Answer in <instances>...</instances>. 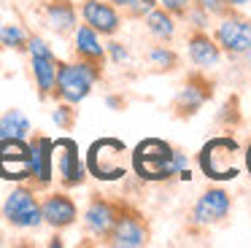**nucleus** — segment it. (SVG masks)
I'll return each instance as SVG.
<instances>
[{
    "instance_id": "obj_27",
    "label": "nucleus",
    "mask_w": 251,
    "mask_h": 248,
    "mask_svg": "<svg viewBox=\"0 0 251 248\" xmlns=\"http://www.w3.org/2000/svg\"><path fill=\"white\" fill-rule=\"evenodd\" d=\"M27 54L30 57H54L51 46L41 35H35V32H30V38H27Z\"/></svg>"
},
{
    "instance_id": "obj_22",
    "label": "nucleus",
    "mask_w": 251,
    "mask_h": 248,
    "mask_svg": "<svg viewBox=\"0 0 251 248\" xmlns=\"http://www.w3.org/2000/svg\"><path fill=\"white\" fill-rule=\"evenodd\" d=\"M0 135L3 138H19V140H27L30 138V122L22 111L17 108H8L3 116H0Z\"/></svg>"
},
{
    "instance_id": "obj_28",
    "label": "nucleus",
    "mask_w": 251,
    "mask_h": 248,
    "mask_svg": "<svg viewBox=\"0 0 251 248\" xmlns=\"http://www.w3.org/2000/svg\"><path fill=\"white\" fill-rule=\"evenodd\" d=\"M154 5H157V0H135L130 8L122 11V16H125V19H143V16H146Z\"/></svg>"
},
{
    "instance_id": "obj_25",
    "label": "nucleus",
    "mask_w": 251,
    "mask_h": 248,
    "mask_svg": "<svg viewBox=\"0 0 251 248\" xmlns=\"http://www.w3.org/2000/svg\"><path fill=\"white\" fill-rule=\"evenodd\" d=\"M51 119H54V124H57L60 129L71 132V129L76 127L78 111H76V105H71V102H57V108H54V113H51Z\"/></svg>"
},
{
    "instance_id": "obj_8",
    "label": "nucleus",
    "mask_w": 251,
    "mask_h": 248,
    "mask_svg": "<svg viewBox=\"0 0 251 248\" xmlns=\"http://www.w3.org/2000/svg\"><path fill=\"white\" fill-rule=\"evenodd\" d=\"M3 219L8 226L14 229H38L44 224V216H41V197L27 181H22L11 194L6 197L3 208H0Z\"/></svg>"
},
{
    "instance_id": "obj_33",
    "label": "nucleus",
    "mask_w": 251,
    "mask_h": 248,
    "mask_svg": "<svg viewBox=\"0 0 251 248\" xmlns=\"http://www.w3.org/2000/svg\"><path fill=\"white\" fill-rule=\"evenodd\" d=\"M243 59H246V68H249V73H251V49H249V51H243Z\"/></svg>"
},
{
    "instance_id": "obj_13",
    "label": "nucleus",
    "mask_w": 251,
    "mask_h": 248,
    "mask_svg": "<svg viewBox=\"0 0 251 248\" xmlns=\"http://www.w3.org/2000/svg\"><path fill=\"white\" fill-rule=\"evenodd\" d=\"M78 14H81L84 25H89L100 38H114L122 30V22H125L122 11L116 5H111L108 0H81Z\"/></svg>"
},
{
    "instance_id": "obj_20",
    "label": "nucleus",
    "mask_w": 251,
    "mask_h": 248,
    "mask_svg": "<svg viewBox=\"0 0 251 248\" xmlns=\"http://www.w3.org/2000/svg\"><path fill=\"white\" fill-rule=\"evenodd\" d=\"M33 68V81L38 89V100H49L57 78V57H30Z\"/></svg>"
},
{
    "instance_id": "obj_32",
    "label": "nucleus",
    "mask_w": 251,
    "mask_h": 248,
    "mask_svg": "<svg viewBox=\"0 0 251 248\" xmlns=\"http://www.w3.org/2000/svg\"><path fill=\"white\" fill-rule=\"evenodd\" d=\"M229 5H232V8H243L246 3H251V0H227Z\"/></svg>"
},
{
    "instance_id": "obj_4",
    "label": "nucleus",
    "mask_w": 251,
    "mask_h": 248,
    "mask_svg": "<svg viewBox=\"0 0 251 248\" xmlns=\"http://www.w3.org/2000/svg\"><path fill=\"white\" fill-rule=\"evenodd\" d=\"M151 221L149 216L138 208L132 199L119 197V213L116 221L111 226L108 237H105L103 246H114V248H143L151 243Z\"/></svg>"
},
{
    "instance_id": "obj_26",
    "label": "nucleus",
    "mask_w": 251,
    "mask_h": 248,
    "mask_svg": "<svg viewBox=\"0 0 251 248\" xmlns=\"http://www.w3.org/2000/svg\"><path fill=\"white\" fill-rule=\"evenodd\" d=\"M157 3L162 5L168 14H173L178 22H184L186 14H189V8H192V0H157Z\"/></svg>"
},
{
    "instance_id": "obj_6",
    "label": "nucleus",
    "mask_w": 251,
    "mask_h": 248,
    "mask_svg": "<svg viewBox=\"0 0 251 248\" xmlns=\"http://www.w3.org/2000/svg\"><path fill=\"white\" fill-rule=\"evenodd\" d=\"M213 95H216V78L208 75V70H202V68H192L184 75L181 89L170 100V116L176 122H186L195 113H200V108L205 102H211Z\"/></svg>"
},
{
    "instance_id": "obj_21",
    "label": "nucleus",
    "mask_w": 251,
    "mask_h": 248,
    "mask_svg": "<svg viewBox=\"0 0 251 248\" xmlns=\"http://www.w3.org/2000/svg\"><path fill=\"white\" fill-rule=\"evenodd\" d=\"M146 62L151 65L157 73H176V70L184 65L181 54L176 51L170 43H162V41H154L146 51Z\"/></svg>"
},
{
    "instance_id": "obj_7",
    "label": "nucleus",
    "mask_w": 251,
    "mask_h": 248,
    "mask_svg": "<svg viewBox=\"0 0 251 248\" xmlns=\"http://www.w3.org/2000/svg\"><path fill=\"white\" fill-rule=\"evenodd\" d=\"M130 170V151L119 138H100L87 151V173L98 181H119Z\"/></svg>"
},
{
    "instance_id": "obj_14",
    "label": "nucleus",
    "mask_w": 251,
    "mask_h": 248,
    "mask_svg": "<svg viewBox=\"0 0 251 248\" xmlns=\"http://www.w3.org/2000/svg\"><path fill=\"white\" fill-rule=\"evenodd\" d=\"M73 59L89 65L105 78V65H108V54H105V43L89 25H76L73 30Z\"/></svg>"
},
{
    "instance_id": "obj_16",
    "label": "nucleus",
    "mask_w": 251,
    "mask_h": 248,
    "mask_svg": "<svg viewBox=\"0 0 251 248\" xmlns=\"http://www.w3.org/2000/svg\"><path fill=\"white\" fill-rule=\"evenodd\" d=\"M41 216H44V224H49L54 232H62L78 221V205L68 194V189L49 192L46 197H41Z\"/></svg>"
},
{
    "instance_id": "obj_15",
    "label": "nucleus",
    "mask_w": 251,
    "mask_h": 248,
    "mask_svg": "<svg viewBox=\"0 0 251 248\" xmlns=\"http://www.w3.org/2000/svg\"><path fill=\"white\" fill-rule=\"evenodd\" d=\"M0 178L22 183L30 178V149L27 140L3 138L0 140Z\"/></svg>"
},
{
    "instance_id": "obj_29",
    "label": "nucleus",
    "mask_w": 251,
    "mask_h": 248,
    "mask_svg": "<svg viewBox=\"0 0 251 248\" xmlns=\"http://www.w3.org/2000/svg\"><path fill=\"white\" fill-rule=\"evenodd\" d=\"M105 54H108V62H116V65L127 62V57H130V51H127L125 43L114 41V38H111V41L105 43Z\"/></svg>"
},
{
    "instance_id": "obj_3",
    "label": "nucleus",
    "mask_w": 251,
    "mask_h": 248,
    "mask_svg": "<svg viewBox=\"0 0 251 248\" xmlns=\"http://www.w3.org/2000/svg\"><path fill=\"white\" fill-rule=\"evenodd\" d=\"M197 165L211 181H235L243 167L240 143L232 135H216L197 151Z\"/></svg>"
},
{
    "instance_id": "obj_18",
    "label": "nucleus",
    "mask_w": 251,
    "mask_h": 248,
    "mask_svg": "<svg viewBox=\"0 0 251 248\" xmlns=\"http://www.w3.org/2000/svg\"><path fill=\"white\" fill-rule=\"evenodd\" d=\"M41 14H44V22L51 32H57L60 38L73 35L78 25V8L73 0H46L41 5Z\"/></svg>"
},
{
    "instance_id": "obj_34",
    "label": "nucleus",
    "mask_w": 251,
    "mask_h": 248,
    "mask_svg": "<svg viewBox=\"0 0 251 248\" xmlns=\"http://www.w3.org/2000/svg\"><path fill=\"white\" fill-rule=\"evenodd\" d=\"M0 246H6V237H3V232H0Z\"/></svg>"
},
{
    "instance_id": "obj_17",
    "label": "nucleus",
    "mask_w": 251,
    "mask_h": 248,
    "mask_svg": "<svg viewBox=\"0 0 251 248\" xmlns=\"http://www.w3.org/2000/svg\"><path fill=\"white\" fill-rule=\"evenodd\" d=\"M186 54H189L192 65L195 68H202V70H211L222 62V49L216 46L213 35L202 27H189L186 32Z\"/></svg>"
},
{
    "instance_id": "obj_9",
    "label": "nucleus",
    "mask_w": 251,
    "mask_h": 248,
    "mask_svg": "<svg viewBox=\"0 0 251 248\" xmlns=\"http://www.w3.org/2000/svg\"><path fill=\"white\" fill-rule=\"evenodd\" d=\"M51 162H54V175L62 189H76L87 181V165L81 162L78 146L73 138L51 140Z\"/></svg>"
},
{
    "instance_id": "obj_12",
    "label": "nucleus",
    "mask_w": 251,
    "mask_h": 248,
    "mask_svg": "<svg viewBox=\"0 0 251 248\" xmlns=\"http://www.w3.org/2000/svg\"><path fill=\"white\" fill-rule=\"evenodd\" d=\"M116 213H119V197H108V194L95 192L87 202V210H84V226L92 237H98L100 243H105L111 226L116 221Z\"/></svg>"
},
{
    "instance_id": "obj_10",
    "label": "nucleus",
    "mask_w": 251,
    "mask_h": 248,
    "mask_svg": "<svg viewBox=\"0 0 251 248\" xmlns=\"http://www.w3.org/2000/svg\"><path fill=\"white\" fill-rule=\"evenodd\" d=\"M213 41L222 49L224 57L229 59H240L243 51L251 49V19L240 11L219 19L216 30H213Z\"/></svg>"
},
{
    "instance_id": "obj_23",
    "label": "nucleus",
    "mask_w": 251,
    "mask_h": 248,
    "mask_svg": "<svg viewBox=\"0 0 251 248\" xmlns=\"http://www.w3.org/2000/svg\"><path fill=\"white\" fill-rule=\"evenodd\" d=\"M27 38L30 32L22 25L6 22L0 25V49H14V51H27Z\"/></svg>"
},
{
    "instance_id": "obj_5",
    "label": "nucleus",
    "mask_w": 251,
    "mask_h": 248,
    "mask_svg": "<svg viewBox=\"0 0 251 248\" xmlns=\"http://www.w3.org/2000/svg\"><path fill=\"white\" fill-rule=\"evenodd\" d=\"M100 81H103V75L98 70H92L89 65L78 62V59H68V62L57 59V78L49 100L78 105L81 100H87L92 86L100 84Z\"/></svg>"
},
{
    "instance_id": "obj_35",
    "label": "nucleus",
    "mask_w": 251,
    "mask_h": 248,
    "mask_svg": "<svg viewBox=\"0 0 251 248\" xmlns=\"http://www.w3.org/2000/svg\"><path fill=\"white\" fill-rule=\"evenodd\" d=\"M0 140H3V135H0Z\"/></svg>"
},
{
    "instance_id": "obj_24",
    "label": "nucleus",
    "mask_w": 251,
    "mask_h": 248,
    "mask_svg": "<svg viewBox=\"0 0 251 248\" xmlns=\"http://www.w3.org/2000/svg\"><path fill=\"white\" fill-rule=\"evenodd\" d=\"M192 8L202 11L205 16H213V19H224V16L240 11V8H232L227 0H192Z\"/></svg>"
},
{
    "instance_id": "obj_31",
    "label": "nucleus",
    "mask_w": 251,
    "mask_h": 248,
    "mask_svg": "<svg viewBox=\"0 0 251 248\" xmlns=\"http://www.w3.org/2000/svg\"><path fill=\"white\" fill-rule=\"evenodd\" d=\"M243 165H246V170H249V175H251V143L246 146V151H243Z\"/></svg>"
},
{
    "instance_id": "obj_1",
    "label": "nucleus",
    "mask_w": 251,
    "mask_h": 248,
    "mask_svg": "<svg viewBox=\"0 0 251 248\" xmlns=\"http://www.w3.org/2000/svg\"><path fill=\"white\" fill-rule=\"evenodd\" d=\"M130 167L143 181H189L192 173L186 165V154L162 138H143L130 154Z\"/></svg>"
},
{
    "instance_id": "obj_11",
    "label": "nucleus",
    "mask_w": 251,
    "mask_h": 248,
    "mask_svg": "<svg viewBox=\"0 0 251 248\" xmlns=\"http://www.w3.org/2000/svg\"><path fill=\"white\" fill-rule=\"evenodd\" d=\"M30 149V178L27 183L35 192H46L54 181V162H51V138L46 135H30L27 138Z\"/></svg>"
},
{
    "instance_id": "obj_19",
    "label": "nucleus",
    "mask_w": 251,
    "mask_h": 248,
    "mask_svg": "<svg viewBox=\"0 0 251 248\" xmlns=\"http://www.w3.org/2000/svg\"><path fill=\"white\" fill-rule=\"evenodd\" d=\"M143 25H146L149 35H151L154 41L170 43V41L176 38V27H178V19H176L173 14H168V11H165L162 5L157 3L146 16H143Z\"/></svg>"
},
{
    "instance_id": "obj_30",
    "label": "nucleus",
    "mask_w": 251,
    "mask_h": 248,
    "mask_svg": "<svg viewBox=\"0 0 251 248\" xmlns=\"http://www.w3.org/2000/svg\"><path fill=\"white\" fill-rule=\"evenodd\" d=\"M108 3H111V5H116L119 11H125V8H130V5L135 3V0H108Z\"/></svg>"
},
{
    "instance_id": "obj_2",
    "label": "nucleus",
    "mask_w": 251,
    "mask_h": 248,
    "mask_svg": "<svg viewBox=\"0 0 251 248\" xmlns=\"http://www.w3.org/2000/svg\"><path fill=\"white\" fill-rule=\"evenodd\" d=\"M229 213H232V197L227 189L222 186H208L200 197L195 199L189 216H186L184 232L189 237H205L213 226L227 224Z\"/></svg>"
}]
</instances>
